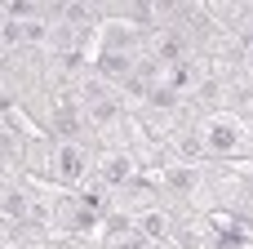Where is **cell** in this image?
I'll return each mask as SVG.
<instances>
[{
	"label": "cell",
	"instance_id": "cell-1",
	"mask_svg": "<svg viewBox=\"0 0 253 249\" xmlns=\"http://www.w3.org/2000/svg\"><path fill=\"white\" fill-rule=\"evenodd\" d=\"M196 134L205 143V156L218 160V165H240L253 156V120L245 111H205L196 116Z\"/></svg>",
	"mask_w": 253,
	"mask_h": 249
},
{
	"label": "cell",
	"instance_id": "cell-2",
	"mask_svg": "<svg viewBox=\"0 0 253 249\" xmlns=\"http://www.w3.org/2000/svg\"><path fill=\"white\" fill-rule=\"evenodd\" d=\"M133 178H142L133 151H125V147H98V151H93V174H89L93 187H102L107 196H116V192L129 187Z\"/></svg>",
	"mask_w": 253,
	"mask_h": 249
},
{
	"label": "cell",
	"instance_id": "cell-3",
	"mask_svg": "<svg viewBox=\"0 0 253 249\" xmlns=\"http://www.w3.org/2000/svg\"><path fill=\"white\" fill-rule=\"evenodd\" d=\"M89 241H93L98 249H142V245H147L142 227H138L133 218H125V214H107L102 227H98Z\"/></svg>",
	"mask_w": 253,
	"mask_h": 249
},
{
	"label": "cell",
	"instance_id": "cell-4",
	"mask_svg": "<svg viewBox=\"0 0 253 249\" xmlns=\"http://www.w3.org/2000/svg\"><path fill=\"white\" fill-rule=\"evenodd\" d=\"M44 249H98V245H93L89 236H49Z\"/></svg>",
	"mask_w": 253,
	"mask_h": 249
}]
</instances>
